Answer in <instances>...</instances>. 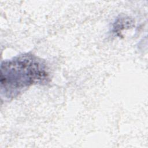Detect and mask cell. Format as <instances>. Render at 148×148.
Returning <instances> with one entry per match:
<instances>
[{"instance_id": "6da1fadb", "label": "cell", "mask_w": 148, "mask_h": 148, "mask_svg": "<svg viewBox=\"0 0 148 148\" xmlns=\"http://www.w3.org/2000/svg\"><path fill=\"white\" fill-rule=\"evenodd\" d=\"M45 63L36 56L25 53L1 62V92L6 98L17 97L30 86L49 81Z\"/></svg>"}]
</instances>
